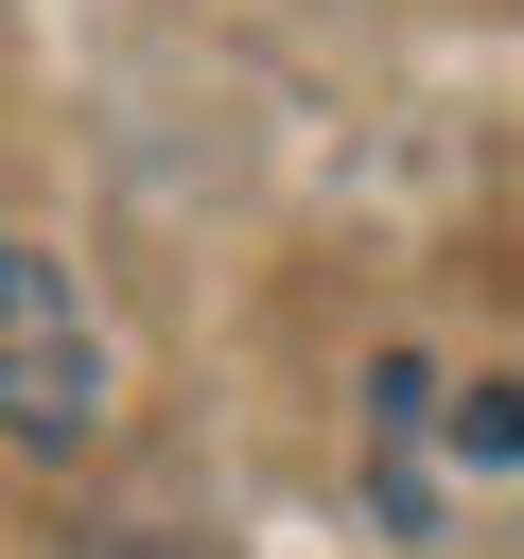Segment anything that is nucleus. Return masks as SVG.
Here are the masks:
<instances>
[{
	"label": "nucleus",
	"mask_w": 524,
	"mask_h": 559,
	"mask_svg": "<svg viewBox=\"0 0 524 559\" xmlns=\"http://www.w3.org/2000/svg\"><path fill=\"white\" fill-rule=\"evenodd\" d=\"M0 437L17 454H87L105 437V332L35 245H0Z\"/></svg>",
	"instance_id": "nucleus-1"
},
{
	"label": "nucleus",
	"mask_w": 524,
	"mask_h": 559,
	"mask_svg": "<svg viewBox=\"0 0 524 559\" xmlns=\"http://www.w3.org/2000/svg\"><path fill=\"white\" fill-rule=\"evenodd\" d=\"M454 454L507 472V454H524V384H472V402H454Z\"/></svg>",
	"instance_id": "nucleus-2"
},
{
	"label": "nucleus",
	"mask_w": 524,
	"mask_h": 559,
	"mask_svg": "<svg viewBox=\"0 0 524 559\" xmlns=\"http://www.w3.org/2000/svg\"><path fill=\"white\" fill-rule=\"evenodd\" d=\"M70 559H192V542H157V524H105V542H70Z\"/></svg>",
	"instance_id": "nucleus-3"
}]
</instances>
